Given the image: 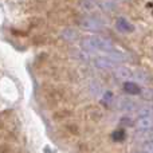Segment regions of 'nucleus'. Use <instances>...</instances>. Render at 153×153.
Segmentation results:
<instances>
[{
    "label": "nucleus",
    "mask_w": 153,
    "mask_h": 153,
    "mask_svg": "<svg viewBox=\"0 0 153 153\" xmlns=\"http://www.w3.org/2000/svg\"><path fill=\"white\" fill-rule=\"evenodd\" d=\"M79 26L83 30H89V31H98V30L102 28V24L97 19H91V18H85L83 20L79 22Z\"/></svg>",
    "instance_id": "obj_2"
},
{
    "label": "nucleus",
    "mask_w": 153,
    "mask_h": 153,
    "mask_svg": "<svg viewBox=\"0 0 153 153\" xmlns=\"http://www.w3.org/2000/svg\"><path fill=\"white\" fill-rule=\"evenodd\" d=\"M136 128L141 130L153 129V116H143L136 121Z\"/></svg>",
    "instance_id": "obj_4"
},
{
    "label": "nucleus",
    "mask_w": 153,
    "mask_h": 153,
    "mask_svg": "<svg viewBox=\"0 0 153 153\" xmlns=\"http://www.w3.org/2000/svg\"><path fill=\"white\" fill-rule=\"evenodd\" d=\"M82 47L89 51H102V53L109 54L114 50V46L110 40L103 39L100 36H89L82 40Z\"/></svg>",
    "instance_id": "obj_1"
},
{
    "label": "nucleus",
    "mask_w": 153,
    "mask_h": 153,
    "mask_svg": "<svg viewBox=\"0 0 153 153\" xmlns=\"http://www.w3.org/2000/svg\"><path fill=\"white\" fill-rule=\"evenodd\" d=\"M114 0H101V7L103 10H113L114 8Z\"/></svg>",
    "instance_id": "obj_10"
},
{
    "label": "nucleus",
    "mask_w": 153,
    "mask_h": 153,
    "mask_svg": "<svg viewBox=\"0 0 153 153\" xmlns=\"http://www.w3.org/2000/svg\"><path fill=\"white\" fill-rule=\"evenodd\" d=\"M114 63H116V62H113L109 58H97L95 59V65H97L98 67H102V69H111V67H114Z\"/></svg>",
    "instance_id": "obj_8"
},
{
    "label": "nucleus",
    "mask_w": 153,
    "mask_h": 153,
    "mask_svg": "<svg viewBox=\"0 0 153 153\" xmlns=\"http://www.w3.org/2000/svg\"><path fill=\"white\" fill-rule=\"evenodd\" d=\"M114 140L116 141H121V140H124V137H125V133H124V130H117V132H114Z\"/></svg>",
    "instance_id": "obj_11"
},
{
    "label": "nucleus",
    "mask_w": 153,
    "mask_h": 153,
    "mask_svg": "<svg viewBox=\"0 0 153 153\" xmlns=\"http://www.w3.org/2000/svg\"><path fill=\"white\" fill-rule=\"evenodd\" d=\"M136 138L145 143H153V129L149 130H140L136 133Z\"/></svg>",
    "instance_id": "obj_7"
},
{
    "label": "nucleus",
    "mask_w": 153,
    "mask_h": 153,
    "mask_svg": "<svg viewBox=\"0 0 153 153\" xmlns=\"http://www.w3.org/2000/svg\"><path fill=\"white\" fill-rule=\"evenodd\" d=\"M124 90H125V93L129 94V95H138L141 93L140 86H138L136 82H133V81L125 82L124 83Z\"/></svg>",
    "instance_id": "obj_6"
},
{
    "label": "nucleus",
    "mask_w": 153,
    "mask_h": 153,
    "mask_svg": "<svg viewBox=\"0 0 153 153\" xmlns=\"http://www.w3.org/2000/svg\"><path fill=\"white\" fill-rule=\"evenodd\" d=\"M116 27L118 28V31L121 32H133L134 31V26L130 23L129 20H126L125 18H120L116 22Z\"/></svg>",
    "instance_id": "obj_5"
},
{
    "label": "nucleus",
    "mask_w": 153,
    "mask_h": 153,
    "mask_svg": "<svg viewBox=\"0 0 153 153\" xmlns=\"http://www.w3.org/2000/svg\"><path fill=\"white\" fill-rule=\"evenodd\" d=\"M117 108L121 110H126V111H137L138 106L136 102H133L129 98H118L117 100Z\"/></svg>",
    "instance_id": "obj_3"
},
{
    "label": "nucleus",
    "mask_w": 153,
    "mask_h": 153,
    "mask_svg": "<svg viewBox=\"0 0 153 153\" xmlns=\"http://www.w3.org/2000/svg\"><path fill=\"white\" fill-rule=\"evenodd\" d=\"M114 74L118 76V78H122V79L134 78V74H133L129 69H126V67H118V69L116 70V73H114Z\"/></svg>",
    "instance_id": "obj_9"
}]
</instances>
